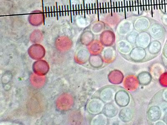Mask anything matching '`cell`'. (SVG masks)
Instances as JSON below:
<instances>
[{
	"mask_svg": "<svg viewBox=\"0 0 167 125\" xmlns=\"http://www.w3.org/2000/svg\"><path fill=\"white\" fill-rule=\"evenodd\" d=\"M114 100L119 107H127L130 102V96L127 91L124 90H119L115 93Z\"/></svg>",
	"mask_w": 167,
	"mask_h": 125,
	"instance_id": "1",
	"label": "cell"
},
{
	"mask_svg": "<svg viewBox=\"0 0 167 125\" xmlns=\"http://www.w3.org/2000/svg\"><path fill=\"white\" fill-rule=\"evenodd\" d=\"M146 55V52L144 48L137 47L131 50L130 53V57L132 60L138 62L144 59Z\"/></svg>",
	"mask_w": 167,
	"mask_h": 125,
	"instance_id": "2",
	"label": "cell"
},
{
	"mask_svg": "<svg viewBox=\"0 0 167 125\" xmlns=\"http://www.w3.org/2000/svg\"><path fill=\"white\" fill-rule=\"evenodd\" d=\"M115 90L112 87H106L101 91L99 97L104 102H110L114 99L115 95Z\"/></svg>",
	"mask_w": 167,
	"mask_h": 125,
	"instance_id": "3",
	"label": "cell"
},
{
	"mask_svg": "<svg viewBox=\"0 0 167 125\" xmlns=\"http://www.w3.org/2000/svg\"><path fill=\"white\" fill-rule=\"evenodd\" d=\"M104 105L102 101L97 99L92 100L89 103L88 109L92 114H99L102 111Z\"/></svg>",
	"mask_w": 167,
	"mask_h": 125,
	"instance_id": "4",
	"label": "cell"
},
{
	"mask_svg": "<svg viewBox=\"0 0 167 125\" xmlns=\"http://www.w3.org/2000/svg\"><path fill=\"white\" fill-rule=\"evenodd\" d=\"M102 111L104 115L107 117L112 118L118 114V109L113 103L108 102L104 105Z\"/></svg>",
	"mask_w": 167,
	"mask_h": 125,
	"instance_id": "5",
	"label": "cell"
},
{
	"mask_svg": "<svg viewBox=\"0 0 167 125\" xmlns=\"http://www.w3.org/2000/svg\"><path fill=\"white\" fill-rule=\"evenodd\" d=\"M162 115L161 110L157 106H153L149 108L147 112V118L150 121L155 122L160 118Z\"/></svg>",
	"mask_w": 167,
	"mask_h": 125,
	"instance_id": "6",
	"label": "cell"
},
{
	"mask_svg": "<svg viewBox=\"0 0 167 125\" xmlns=\"http://www.w3.org/2000/svg\"><path fill=\"white\" fill-rule=\"evenodd\" d=\"M119 117L123 122H129L133 119V113L129 108H123L121 110L119 113Z\"/></svg>",
	"mask_w": 167,
	"mask_h": 125,
	"instance_id": "7",
	"label": "cell"
},
{
	"mask_svg": "<svg viewBox=\"0 0 167 125\" xmlns=\"http://www.w3.org/2000/svg\"><path fill=\"white\" fill-rule=\"evenodd\" d=\"M152 75L151 73L146 71L141 72L137 75L138 81L141 85L149 84L152 81Z\"/></svg>",
	"mask_w": 167,
	"mask_h": 125,
	"instance_id": "8",
	"label": "cell"
},
{
	"mask_svg": "<svg viewBox=\"0 0 167 125\" xmlns=\"http://www.w3.org/2000/svg\"><path fill=\"white\" fill-rule=\"evenodd\" d=\"M150 38L147 34L143 33L138 36L137 40V45L139 47L142 48H146L149 44Z\"/></svg>",
	"mask_w": 167,
	"mask_h": 125,
	"instance_id": "9",
	"label": "cell"
},
{
	"mask_svg": "<svg viewBox=\"0 0 167 125\" xmlns=\"http://www.w3.org/2000/svg\"><path fill=\"white\" fill-rule=\"evenodd\" d=\"M90 64L94 68H100L104 64L103 59L99 55H92L90 57Z\"/></svg>",
	"mask_w": 167,
	"mask_h": 125,
	"instance_id": "10",
	"label": "cell"
},
{
	"mask_svg": "<svg viewBox=\"0 0 167 125\" xmlns=\"http://www.w3.org/2000/svg\"><path fill=\"white\" fill-rule=\"evenodd\" d=\"M115 76V78H109V81L113 84H118L122 83L123 79V75L122 73L119 71H113L110 73Z\"/></svg>",
	"mask_w": 167,
	"mask_h": 125,
	"instance_id": "11",
	"label": "cell"
},
{
	"mask_svg": "<svg viewBox=\"0 0 167 125\" xmlns=\"http://www.w3.org/2000/svg\"><path fill=\"white\" fill-rule=\"evenodd\" d=\"M103 55L104 60L107 62L112 61L115 57V51L112 48L108 47L104 50Z\"/></svg>",
	"mask_w": 167,
	"mask_h": 125,
	"instance_id": "12",
	"label": "cell"
},
{
	"mask_svg": "<svg viewBox=\"0 0 167 125\" xmlns=\"http://www.w3.org/2000/svg\"><path fill=\"white\" fill-rule=\"evenodd\" d=\"M117 49L119 51L123 54H128L131 51V47L128 43L124 41H121L117 44Z\"/></svg>",
	"mask_w": 167,
	"mask_h": 125,
	"instance_id": "13",
	"label": "cell"
},
{
	"mask_svg": "<svg viewBox=\"0 0 167 125\" xmlns=\"http://www.w3.org/2000/svg\"><path fill=\"white\" fill-rule=\"evenodd\" d=\"M161 46L160 43L158 41H153L149 46V52L152 55L157 54L159 53L161 50Z\"/></svg>",
	"mask_w": 167,
	"mask_h": 125,
	"instance_id": "14",
	"label": "cell"
},
{
	"mask_svg": "<svg viewBox=\"0 0 167 125\" xmlns=\"http://www.w3.org/2000/svg\"><path fill=\"white\" fill-rule=\"evenodd\" d=\"M108 118L104 114L96 115L92 120V124L94 125H106L108 123Z\"/></svg>",
	"mask_w": 167,
	"mask_h": 125,
	"instance_id": "15",
	"label": "cell"
},
{
	"mask_svg": "<svg viewBox=\"0 0 167 125\" xmlns=\"http://www.w3.org/2000/svg\"><path fill=\"white\" fill-rule=\"evenodd\" d=\"M160 67H157V66H155L153 68V70H152V74L155 76V77L158 78L159 77L160 75L161 74L162 69L160 68Z\"/></svg>",
	"mask_w": 167,
	"mask_h": 125,
	"instance_id": "16",
	"label": "cell"
},
{
	"mask_svg": "<svg viewBox=\"0 0 167 125\" xmlns=\"http://www.w3.org/2000/svg\"><path fill=\"white\" fill-rule=\"evenodd\" d=\"M161 109L164 113H167V103H164L161 105Z\"/></svg>",
	"mask_w": 167,
	"mask_h": 125,
	"instance_id": "17",
	"label": "cell"
},
{
	"mask_svg": "<svg viewBox=\"0 0 167 125\" xmlns=\"http://www.w3.org/2000/svg\"><path fill=\"white\" fill-rule=\"evenodd\" d=\"M42 9H43V21H44V25L45 24V9H44V0H42Z\"/></svg>",
	"mask_w": 167,
	"mask_h": 125,
	"instance_id": "18",
	"label": "cell"
},
{
	"mask_svg": "<svg viewBox=\"0 0 167 125\" xmlns=\"http://www.w3.org/2000/svg\"><path fill=\"white\" fill-rule=\"evenodd\" d=\"M69 4H70V17H71V23H72V10H71V0H69Z\"/></svg>",
	"mask_w": 167,
	"mask_h": 125,
	"instance_id": "19",
	"label": "cell"
},
{
	"mask_svg": "<svg viewBox=\"0 0 167 125\" xmlns=\"http://www.w3.org/2000/svg\"><path fill=\"white\" fill-rule=\"evenodd\" d=\"M163 54L164 56L166 58H167V46H166L164 49L163 51Z\"/></svg>",
	"mask_w": 167,
	"mask_h": 125,
	"instance_id": "20",
	"label": "cell"
},
{
	"mask_svg": "<svg viewBox=\"0 0 167 125\" xmlns=\"http://www.w3.org/2000/svg\"><path fill=\"white\" fill-rule=\"evenodd\" d=\"M163 97L164 100L167 102V89L165 90L163 93Z\"/></svg>",
	"mask_w": 167,
	"mask_h": 125,
	"instance_id": "21",
	"label": "cell"
},
{
	"mask_svg": "<svg viewBox=\"0 0 167 125\" xmlns=\"http://www.w3.org/2000/svg\"><path fill=\"white\" fill-rule=\"evenodd\" d=\"M56 17H57V20H59V11H58V3L57 2H56Z\"/></svg>",
	"mask_w": 167,
	"mask_h": 125,
	"instance_id": "22",
	"label": "cell"
},
{
	"mask_svg": "<svg viewBox=\"0 0 167 125\" xmlns=\"http://www.w3.org/2000/svg\"><path fill=\"white\" fill-rule=\"evenodd\" d=\"M163 120L165 123L167 124V113H166L165 115L164 116Z\"/></svg>",
	"mask_w": 167,
	"mask_h": 125,
	"instance_id": "23",
	"label": "cell"
},
{
	"mask_svg": "<svg viewBox=\"0 0 167 125\" xmlns=\"http://www.w3.org/2000/svg\"><path fill=\"white\" fill-rule=\"evenodd\" d=\"M83 7H84V17H85V18H86L85 7V1H84V0H83Z\"/></svg>",
	"mask_w": 167,
	"mask_h": 125,
	"instance_id": "24",
	"label": "cell"
},
{
	"mask_svg": "<svg viewBox=\"0 0 167 125\" xmlns=\"http://www.w3.org/2000/svg\"><path fill=\"white\" fill-rule=\"evenodd\" d=\"M155 124H156V125H165V123H164L163 122L159 121L157 122H156V123H155Z\"/></svg>",
	"mask_w": 167,
	"mask_h": 125,
	"instance_id": "25",
	"label": "cell"
},
{
	"mask_svg": "<svg viewBox=\"0 0 167 125\" xmlns=\"http://www.w3.org/2000/svg\"><path fill=\"white\" fill-rule=\"evenodd\" d=\"M59 16L60 17H61L62 14V13H61V12H62V11L61 10V9L60 6H59Z\"/></svg>",
	"mask_w": 167,
	"mask_h": 125,
	"instance_id": "26",
	"label": "cell"
},
{
	"mask_svg": "<svg viewBox=\"0 0 167 125\" xmlns=\"http://www.w3.org/2000/svg\"><path fill=\"white\" fill-rule=\"evenodd\" d=\"M75 14L76 15V16H77V15L78 14V12L77 10V5H75Z\"/></svg>",
	"mask_w": 167,
	"mask_h": 125,
	"instance_id": "27",
	"label": "cell"
},
{
	"mask_svg": "<svg viewBox=\"0 0 167 125\" xmlns=\"http://www.w3.org/2000/svg\"><path fill=\"white\" fill-rule=\"evenodd\" d=\"M72 9H73V16H74L75 15V10H74V5H72Z\"/></svg>",
	"mask_w": 167,
	"mask_h": 125,
	"instance_id": "28",
	"label": "cell"
},
{
	"mask_svg": "<svg viewBox=\"0 0 167 125\" xmlns=\"http://www.w3.org/2000/svg\"><path fill=\"white\" fill-rule=\"evenodd\" d=\"M62 16H64V6H62Z\"/></svg>",
	"mask_w": 167,
	"mask_h": 125,
	"instance_id": "29",
	"label": "cell"
},
{
	"mask_svg": "<svg viewBox=\"0 0 167 125\" xmlns=\"http://www.w3.org/2000/svg\"><path fill=\"white\" fill-rule=\"evenodd\" d=\"M86 11H87V14H89V9H88V4H86Z\"/></svg>",
	"mask_w": 167,
	"mask_h": 125,
	"instance_id": "30",
	"label": "cell"
},
{
	"mask_svg": "<svg viewBox=\"0 0 167 125\" xmlns=\"http://www.w3.org/2000/svg\"><path fill=\"white\" fill-rule=\"evenodd\" d=\"M53 16L55 17H56V12H55V6H53Z\"/></svg>",
	"mask_w": 167,
	"mask_h": 125,
	"instance_id": "31",
	"label": "cell"
},
{
	"mask_svg": "<svg viewBox=\"0 0 167 125\" xmlns=\"http://www.w3.org/2000/svg\"><path fill=\"white\" fill-rule=\"evenodd\" d=\"M48 16L49 17H50V8L49 7H48Z\"/></svg>",
	"mask_w": 167,
	"mask_h": 125,
	"instance_id": "32",
	"label": "cell"
},
{
	"mask_svg": "<svg viewBox=\"0 0 167 125\" xmlns=\"http://www.w3.org/2000/svg\"><path fill=\"white\" fill-rule=\"evenodd\" d=\"M51 17H53V10H52V6H51Z\"/></svg>",
	"mask_w": 167,
	"mask_h": 125,
	"instance_id": "33",
	"label": "cell"
},
{
	"mask_svg": "<svg viewBox=\"0 0 167 125\" xmlns=\"http://www.w3.org/2000/svg\"><path fill=\"white\" fill-rule=\"evenodd\" d=\"M45 13H46V17H47V16H48V13H47V7H45Z\"/></svg>",
	"mask_w": 167,
	"mask_h": 125,
	"instance_id": "34",
	"label": "cell"
},
{
	"mask_svg": "<svg viewBox=\"0 0 167 125\" xmlns=\"http://www.w3.org/2000/svg\"><path fill=\"white\" fill-rule=\"evenodd\" d=\"M79 6V5H78V14L80 15V10Z\"/></svg>",
	"mask_w": 167,
	"mask_h": 125,
	"instance_id": "35",
	"label": "cell"
},
{
	"mask_svg": "<svg viewBox=\"0 0 167 125\" xmlns=\"http://www.w3.org/2000/svg\"><path fill=\"white\" fill-rule=\"evenodd\" d=\"M65 16H67V10H66V6L65 5Z\"/></svg>",
	"mask_w": 167,
	"mask_h": 125,
	"instance_id": "36",
	"label": "cell"
},
{
	"mask_svg": "<svg viewBox=\"0 0 167 125\" xmlns=\"http://www.w3.org/2000/svg\"><path fill=\"white\" fill-rule=\"evenodd\" d=\"M69 6L67 5V13H68V16H69Z\"/></svg>",
	"mask_w": 167,
	"mask_h": 125,
	"instance_id": "37",
	"label": "cell"
},
{
	"mask_svg": "<svg viewBox=\"0 0 167 125\" xmlns=\"http://www.w3.org/2000/svg\"><path fill=\"white\" fill-rule=\"evenodd\" d=\"M89 13H90V14H91V8H90V4H89Z\"/></svg>",
	"mask_w": 167,
	"mask_h": 125,
	"instance_id": "38",
	"label": "cell"
},
{
	"mask_svg": "<svg viewBox=\"0 0 167 125\" xmlns=\"http://www.w3.org/2000/svg\"><path fill=\"white\" fill-rule=\"evenodd\" d=\"M105 9L104 8V3H102V10H103V13H105Z\"/></svg>",
	"mask_w": 167,
	"mask_h": 125,
	"instance_id": "39",
	"label": "cell"
},
{
	"mask_svg": "<svg viewBox=\"0 0 167 125\" xmlns=\"http://www.w3.org/2000/svg\"><path fill=\"white\" fill-rule=\"evenodd\" d=\"M92 13L94 14V8H93V4H92Z\"/></svg>",
	"mask_w": 167,
	"mask_h": 125,
	"instance_id": "40",
	"label": "cell"
},
{
	"mask_svg": "<svg viewBox=\"0 0 167 125\" xmlns=\"http://www.w3.org/2000/svg\"><path fill=\"white\" fill-rule=\"evenodd\" d=\"M94 11H95V13H96V4H94Z\"/></svg>",
	"mask_w": 167,
	"mask_h": 125,
	"instance_id": "41",
	"label": "cell"
},
{
	"mask_svg": "<svg viewBox=\"0 0 167 125\" xmlns=\"http://www.w3.org/2000/svg\"><path fill=\"white\" fill-rule=\"evenodd\" d=\"M99 6H100V8H99V9H100V13L101 14L102 13V7H101V3H100V4H99Z\"/></svg>",
	"mask_w": 167,
	"mask_h": 125,
	"instance_id": "42",
	"label": "cell"
},
{
	"mask_svg": "<svg viewBox=\"0 0 167 125\" xmlns=\"http://www.w3.org/2000/svg\"><path fill=\"white\" fill-rule=\"evenodd\" d=\"M116 11L117 12H118V8H117V3L116 2Z\"/></svg>",
	"mask_w": 167,
	"mask_h": 125,
	"instance_id": "43",
	"label": "cell"
},
{
	"mask_svg": "<svg viewBox=\"0 0 167 125\" xmlns=\"http://www.w3.org/2000/svg\"><path fill=\"white\" fill-rule=\"evenodd\" d=\"M113 7H114V8H113V10H114V12H115V6H114V2H113Z\"/></svg>",
	"mask_w": 167,
	"mask_h": 125,
	"instance_id": "44",
	"label": "cell"
},
{
	"mask_svg": "<svg viewBox=\"0 0 167 125\" xmlns=\"http://www.w3.org/2000/svg\"><path fill=\"white\" fill-rule=\"evenodd\" d=\"M81 14L82 15L83 14V8H82V5H81Z\"/></svg>",
	"mask_w": 167,
	"mask_h": 125,
	"instance_id": "45",
	"label": "cell"
},
{
	"mask_svg": "<svg viewBox=\"0 0 167 125\" xmlns=\"http://www.w3.org/2000/svg\"><path fill=\"white\" fill-rule=\"evenodd\" d=\"M133 7H133V10H134V8H133Z\"/></svg>",
	"mask_w": 167,
	"mask_h": 125,
	"instance_id": "46",
	"label": "cell"
}]
</instances>
